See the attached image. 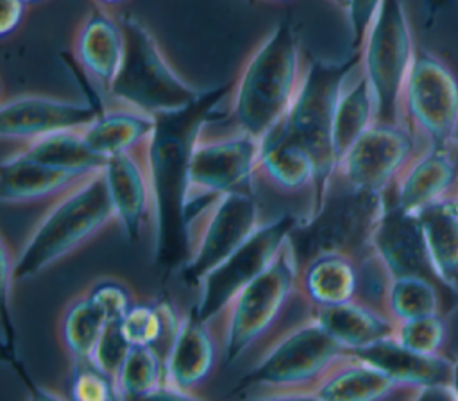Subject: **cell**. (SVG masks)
Wrapping results in <instances>:
<instances>
[{"mask_svg":"<svg viewBox=\"0 0 458 401\" xmlns=\"http://www.w3.org/2000/svg\"><path fill=\"white\" fill-rule=\"evenodd\" d=\"M229 93L231 86L206 90L193 106L156 115L154 131L143 145L152 192V256L159 265L181 267L186 260L184 186L190 150Z\"/></svg>","mask_w":458,"mask_h":401,"instance_id":"6da1fadb","label":"cell"},{"mask_svg":"<svg viewBox=\"0 0 458 401\" xmlns=\"http://www.w3.org/2000/svg\"><path fill=\"white\" fill-rule=\"evenodd\" d=\"M306 63L295 29L276 23L247 55L229 93V116L261 141L284 120L302 81Z\"/></svg>","mask_w":458,"mask_h":401,"instance_id":"7a4b0ae2","label":"cell"},{"mask_svg":"<svg viewBox=\"0 0 458 401\" xmlns=\"http://www.w3.org/2000/svg\"><path fill=\"white\" fill-rule=\"evenodd\" d=\"M116 224L104 166L50 200L16 254L18 279L34 277Z\"/></svg>","mask_w":458,"mask_h":401,"instance_id":"3957f363","label":"cell"},{"mask_svg":"<svg viewBox=\"0 0 458 401\" xmlns=\"http://www.w3.org/2000/svg\"><path fill=\"white\" fill-rule=\"evenodd\" d=\"M358 70L360 54L344 61H308L297 95L283 124L274 131L279 136L301 143L317 165V183L302 220L318 209L329 188L335 172L331 143L333 116L344 86Z\"/></svg>","mask_w":458,"mask_h":401,"instance_id":"277c9868","label":"cell"},{"mask_svg":"<svg viewBox=\"0 0 458 401\" xmlns=\"http://www.w3.org/2000/svg\"><path fill=\"white\" fill-rule=\"evenodd\" d=\"M301 263L288 238L272 263L240 292L209 322L220 347V363H234L245 351L267 337L299 294Z\"/></svg>","mask_w":458,"mask_h":401,"instance_id":"5b68a950","label":"cell"},{"mask_svg":"<svg viewBox=\"0 0 458 401\" xmlns=\"http://www.w3.org/2000/svg\"><path fill=\"white\" fill-rule=\"evenodd\" d=\"M125 32V54L107 91L111 102L125 104L150 115L181 111L202 98L163 54L152 32L134 16L120 20Z\"/></svg>","mask_w":458,"mask_h":401,"instance_id":"8992f818","label":"cell"},{"mask_svg":"<svg viewBox=\"0 0 458 401\" xmlns=\"http://www.w3.org/2000/svg\"><path fill=\"white\" fill-rule=\"evenodd\" d=\"M385 202L386 193L352 188L333 179L318 209L301 220L290 235L299 263L326 251L345 252L358 261L367 260L372 254L370 242Z\"/></svg>","mask_w":458,"mask_h":401,"instance_id":"52a82bcc","label":"cell"},{"mask_svg":"<svg viewBox=\"0 0 458 401\" xmlns=\"http://www.w3.org/2000/svg\"><path fill=\"white\" fill-rule=\"evenodd\" d=\"M345 349L310 315L277 335L242 380L245 388H263L258 397L299 399Z\"/></svg>","mask_w":458,"mask_h":401,"instance_id":"ba28073f","label":"cell"},{"mask_svg":"<svg viewBox=\"0 0 458 401\" xmlns=\"http://www.w3.org/2000/svg\"><path fill=\"white\" fill-rule=\"evenodd\" d=\"M259 200L252 186L218 193L186 213V260L182 281H199L236 251L261 224Z\"/></svg>","mask_w":458,"mask_h":401,"instance_id":"9c48e42d","label":"cell"},{"mask_svg":"<svg viewBox=\"0 0 458 401\" xmlns=\"http://www.w3.org/2000/svg\"><path fill=\"white\" fill-rule=\"evenodd\" d=\"M415 50L403 0H383L358 48L360 72L376 102V120L403 122L401 98Z\"/></svg>","mask_w":458,"mask_h":401,"instance_id":"30bf717a","label":"cell"},{"mask_svg":"<svg viewBox=\"0 0 458 401\" xmlns=\"http://www.w3.org/2000/svg\"><path fill=\"white\" fill-rule=\"evenodd\" d=\"M261 140L234 129L209 136L206 127L197 134L186 168L184 217L200 202L238 188L252 186Z\"/></svg>","mask_w":458,"mask_h":401,"instance_id":"8fae6325","label":"cell"},{"mask_svg":"<svg viewBox=\"0 0 458 401\" xmlns=\"http://www.w3.org/2000/svg\"><path fill=\"white\" fill-rule=\"evenodd\" d=\"M456 115L458 77L437 54L417 47L401 98L403 122L424 145H447Z\"/></svg>","mask_w":458,"mask_h":401,"instance_id":"7c38bea8","label":"cell"},{"mask_svg":"<svg viewBox=\"0 0 458 401\" xmlns=\"http://www.w3.org/2000/svg\"><path fill=\"white\" fill-rule=\"evenodd\" d=\"M301 220L302 217L299 215H281L274 220H265L236 251L199 281V297L191 310L202 320L211 322L236 292L272 263Z\"/></svg>","mask_w":458,"mask_h":401,"instance_id":"4fadbf2b","label":"cell"},{"mask_svg":"<svg viewBox=\"0 0 458 401\" xmlns=\"http://www.w3.org/2000/svg\"><path fill=\"white\" fill-rule=\"evenodd\" d=\"M420 147L422 140L404 122L376 120L336 163L331 181L386 193Z\"/></svg>","mask_w":458,"mask_h":401,"instance_id":"5bb4252c","label":"cell"},{"mask_svg":"<svg viewBox=\"0 0 458 401\" xmlns=\"http://www.w3.org/2000/svg\"><path fill=\"white\" fill-rule=\"evenodd\" d=\"M98 115L88 102L25 93L14 95L2 102L0 136L18 145L63 131L88 127Z\"/></svg>","mask_w":458,"mask_h":401,"instance_id":"9a60e30c","label":"cell"},{"mask_svg":"<svg viewBox=\"0 0 458 401\" xmlns=\"http://www.w3.org/2000/svg\"><path fill=\"white\" fill-rule=\"evenodd\" d=\"M220 362V347L209 322L193 310L182 313L181 326L165 356V380L156 397H195Z\"/></svg>","mask_w":458,"mask_h":401,"instance_id":"2e32d148","label":"cell"},{"mask_svg":"<svg viewBox=\"0 0 458 401\" xmlns=\"http://www.w3.org/2000/svg\"><path fill=\"white\" fill-rule=\"evenodd\" d=\"M370 252L386 277L406 274L435 277L419 215L397 206L388 192L385 209L372 235Z\"/></svg>","mask_w":458,"mask_h":401,"instance_id":"e0dca14e","label":"cell"},{"mask_svg":"<svg viewBox=\"0 0 458 401\" xmlns=\"http://www.w3.org/2000/svg\"><path fill=\"white\" fill-rule=\"evenodd\" d=\"M449 145H424L401 170L388 195L410 213L453 197L458 186V158Z\"/></svg>","mask_w":458,"mask_h":401,"instance_id":"ac0fdd59","label":"cell"},{"mask_svg":"<svg viewBox=\"0 0 458 401\" xmlns=\"http://www.w3.org/2000/svg\"><path fill=\"white\" fill-rule=\"evenodd\" d=\"M73 57L93 84L107 95L125 54V32L122 21L109 9H91L73 36Z\"/></svg>","mask_w":458,"mask_h":401,"instance_id":"d6986e66","label":"cell"},{"mask_svg":"<svg viewBox=\"0 0 458 401\" xmlns=\"http://www.w3.org/2000/svg\"><path fill=\"white\" fill-rule=\"evenodd\" d=\"M104 172L116 224L129 240H138L152 220V192L143 147L109 158Z\"/></svg>","mask_w":458,"mask_h":401,"instance_id":"ffe728a7","label":"cell"},{"mask_svg":"<svg viewBox=\"0 0 458 401\" xmlns=\"http://www.w3.org/2000/svg\"><path fill=\"white\" fill-rule=\"evenodd\" d=\"M403 392L379 367L345 351L299 399L320 401H377Z\"/></svg>","mask_w":458,"mask_h":401,"instance_id":"44dd1931","label":"cell"},{"mask_svg":"<svg viewBox=\"0 0 458 401\" xmlns=\"http://www.w3.org/2000/svg\"><path fill=\"white\" fill-rule=\"evenodd\" d=\"M351 353L385 371L408 397L419 388L447 385L449 381L451 358L444 353L422 354L411 351L392 335Z\"/></svg>","mask_w":458,"mask_h":401,"instance_id":"7402d4cb","label":"cell"},{"mask_svg":"<svg viewBox=\"0 0 458 401\" xmlns=\"http://www.w3.org/2000/svg\"><path fill=\"white\" fill-rule=\"evenodd\" d=\"M89 172L93 170L43 165L13 152L2 159L0 199L4 204L13 206L52 200Z\"/></svg>","mask_w":458,"mask_h":401,"instance_id":"603a6c76","label":"cell"},{"mask_svg":"<svg viewBox=\"0 0 458 401\" xmlns=\"http://www.w3.org/2000/svg\"><path fill=\"white\" fill-rule=\"evenodd\" d=\"M360 261L345 252L326 251L301 263L299 294L310 308L335 306L360 295Z\"/></svg>","mask_w":458,"mask_h":401,"instance_id":"cb8c5ba5","label":"cell"},{"mask_svg":"<svg viewBox=\"0 0 458 401\" xmlns=\"http://www.w3.org/2000/svg\"><path fill=\"white\" fill-rule=\"evenodd\" d=\"M308 315L345 351H356L386 338L395 326L381 306L360 297L335 306L310 308Z\"/></svg>","mask_w":458,"mask_h":401,"instance_id":"d4e9b609","label":"cell"},{"mask_svg":"<svg viewBox=\"0 0 458 401\" xmlns=\"http://www.w3.org/2000/svg\"><path fill=\"white\" fill-rule=\"evenodd\" d=\"M261 181L281 193H313L317 183V165L311 154L297 141L268 134L261 141L254 181Z\"/></svg>","mask_w":458,"mask_h":401,"instance_id":"484cf974","label":"cell"},{"mask_svg":"<svg viewBox=\"0 0 458 401\" xmlns=\"http://www.w3.org/2000/svg\"><path fill=\"white\" fill-rule=\"evenodd\" d=\"M156 125V116L141 109L111 102V106L98 111L97 118L84 127V141L88 149L102 158L141 149Z\"/></svg>","mask_w":458,"mask_h":401,"instance_id":"4316f807","label":"cell"},{"mask_svg":"<svg viewBox=\"0 0 458 401\" xmlns=\"http://www.w3.org/2000/svg\"><path fill=\"white\" fill-rule=\"evenodd\" d=\"M422 226L426 251L437 281L458 288V204L442 199L417 213Z\"/></svg>","mask_w":458,"mask_h":401,"instance_id":"83f0119b","label":"cell"},{"mask_svg":"<svg viewBox=\"0 0 458 401\" xmlns=\"http://www.w3.org/2000/svg\"><path fill=\"white\" fill-rule=\"evenodd\" d=\"M182 313L168 299L136 301L118 320L131 346L154 347L166 356L174 337L181 326Z\"/></svg>","mask_w":458,"mask_h":401,"instance_id":"f1b7e54d","label":"cell"},{"mask_svg":"<svg viewBox=\"0 0 458 401\" xmlns=\"http://www.w3.org/2000/svg\"><path fill=\"white\" fill-rule=\"evenodd\" d=\"M376 122V102L367 79L358 70L344 86L333 116L335 166L351 145Z\"/></svg>","mask_w":458,"mask_h":401,"instance_id":"f546056e","label":"cell"},{"mask_svg":"<svg viewBox=\"0 0 458 401\" xmlns=\"http://www.w3.org/2000/svg\"><path fill=\"white\" fill-rule=\"evenodd\" d=\"M107 320L91 303L86 292L72 297L63 308L57 322V337L70 360L89 358Z\"/></svg>","mask_w":458,"mask_h":401,"instance_id":"4dcf8cb0","label":"cell"},{"mask_svg":"<svg viewBox=\"0 0 458 401\" xmlns=\"http://www.w3.org/2000/svg\"><path fill=\"white\" fill-rule=\"evenodd\" d=\"M84 129L77 131H63L54 132L16 147L14 154L50 165L59 168H73V170H95L106 165V159L95 156L86 141H84Z\"/></svg>","mask_w":458,"mask_h":401,"instance_id":"1f68e13d","label":"cell"},{"mask_svg":"<svg viewBox=\"0 0 458 401\" xmlns=\"http://www.w3.org/2000/svg\"><path fill=\"white\" fill-rule=\"evenodd\" d=\"M381 308L394 322H403L440 311L435 277L422 274L394 276L386 279Z\"/></svg>","mask_w":458,"mask_h":401,"instance_id":"d6a6232c","label":"cell"},{"mask_svg":"<svg viewBox=\"0 0 458 401\" xmlns=\"http://www.w3.org/2000/svg\"><path fill=\"white\" fill-rule=\"evenodd\" d=\"M165 380V358L154 347L132 346L114 376L116 399L156 397Z\"/></svg>","mask_w":458,"mask_h":401,"instance_id":"836d02e7","label":"cell"},{"mask_svg":"<svg viewBox=\"0 0 458 401\" xmlns=\"http://www.w3.org/2000/svg\"><path fill=\"white\" fill-rule=\"evenodd\" d=\"M447 322L438 313L395 322L392 337L404 347L422 353L438 354L442 353L447 340Z\"/></svg>","mask_w":458,"mask_h":401,"instance_id":"e575fe53","label":"cell"},{"mask_svg":"<svg viewBox=\"0 0 458 401\" xmlns=\"http://www.w3.org/2000/svg\"><path fill=\"white\" fill-rule=\"evenodd\" d=\"M70 396L77 401H111L116 399L113 380L95 367L88 358L72 360Z\"/></svg>","mask_w":458,"mask_h":401,"instance_id":"d590c367","label":"cell"},{"mask_svg":"<svg viewBox=\"0 0 458 401\" xmlns=\"http://www.w3.org/2000/svg\"><path fill=\"white\" fill-rule=\"evenodd\" d=\"M84 292L107 322L120 320L125 311L138 301L131 286L116 277H100L93 281Z\"/></svg>","mask_w":458,"mask_h":401,"instance_id":"8d00e7d4","label":"cell"},{"mask_svg":"<svg viewBox=\"0 0 458 401\" xmlns=\"http://www.w3.org/2000/svg\"><path fill=\"white\" fill-rule=\"evenodd\" d=\"M131 344L125 338L120 322L118 320H109L102 331V335L98 337L91 354H89V362L98 367L104 374H107L113 383H114V376L118 374L123 360L127 358L129 351H131Z\"/></svg>","mask_w":458,"mask_h":401,"instance_id":"74e56055","label":"cell"},{"mask_svg":"<svg viewBox=\"0 0 458 401\" xmlns=\"http://www.w3.org/2000/svg\"><path fill=\"white\" fill-rule=\"evenodd\" d=\"M383 0H347L344 5V13L347 16V25L351 32V39L354 48L361 47V41L376 18Z\"/></svg>","mask_w":458,"mask_h":401,"instance_id":"f35d334b","label":"cell"},{"mask_svg":"<svg viewBox=\"0 0 458 401\" xmlns=\"http://www.w3.org/2000/svg\"><path fill=\"white\" fill-rule=\"evenodd\" d=\"M27 4L23 0H0V36L7 38L18 30L23 21Z\"/></svg>","mask_w":458,"mask_h":401,"instance_id":"ab89813d","label":"cell"},{"mask_svg":"<svg viewBox=\"0 0 458 401\" xmlns=\"http://www.w3.org/2000/svg\"><path fill=\"white\" fill-rule=\"evenodd\" d=\"M0 258H2V294H4L5 306H7L11 301V295L14 290V281L18 279V276H16V254H14V251H11L5 238H2Z\"/></svg>","mask_w":458,"mask_h":401,"instance_id":"60d3db41","label":"cell"},{"mask_svg":"<svg viewBox=\"0 0 458 401\" xmlns=\"http://www.w3.org/2000/svg\"><path fill=\"white\" fill-rule=\"evenodd\" d=\"M447 390H449L453 399H458V358L451 360V372H449Z\"/></svg>","mask_w":458,"mask_h":401,"instance_id":"b9f144b4","label":"cell"},{"mask_svg":"<svg viewBox=\"0 0 458 401\" xmlns=\"http://www.w3.org/2000/svg\"><path fill=\"white\" fill-rule=\"evenodd\" d=\"M449 147H453L456 152H458V115L454 118V124H453V129H451V134H449V141H447Z\"/></svg>","mask_w":458,"mask_h":401,"instance_id":"7bdbcfd3","label":"cell"},{"mask_svg":"<svg viewBox=\"0 0 458 401\" xmlns=\"http://www.w3.org/2000/svg\"><path fill=\"white\" fill-rule=\"evenodd\" d=\"M127 0H95V4L97 5H100V7H106V9H113V7H118V5H122V4H125Z\"/></svg>","mask_w":458,"mask_h":401,"instance_id":"ee69618b","label":"cell"},{"mask_svg":"<svg viewBox=\"0 0 458 401\" xmlns=\"http://www.w3.org/2000/svg\"><path fill=\"white\" fill-rule=\"evenodd\" d=\"M329 2H333V4H336V5H340V7L344 9V5H345L347 0H329Z\"/></svg>","mask_w":458,"mask_h":401,"instance_id":"f6af8a7d","label":"cell"},{"mask_svg":"<svg viewBox=\"0 0 458 401\" xmlns=\"http://www.w3.org/2000/svg\"><path fill=\"white\" fill-rule=\"evenodd\" d=\"M453 199H454V202L458 204V186H456V190H454V193H453Z\"/></svg>","mask_w":458,"mask_h":401,"instance_id":"bcb514c9","label":"cell"},{"mask_svg":"<svg viewBox=\"0 0 458 401\" xmlns=\"http://www.w3.org/2000/svg\"><path fill=\"white\" fill-rule=\"evenodd\" d=\"M23 2L29 5V4H36V2H41V0H23Z\"/></svg>","mask_w":458,"mask_h":401,"instance_id":"7dc6e473","label":"cell"},{"mask_svg":"<svg viewBox=\"0 0 458 401\" xmlns=\"http://www.w3.org/2000/svg\"><path fill=\"white\" fill-rule=\"evenodd\" d=\"M270 2H283V0H270Z\"/></svg>","mask_w":458,"mask_h":401,"instance_id":"c3c4849f","label":"cell"}]
</instances>
